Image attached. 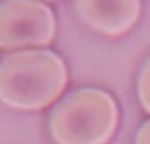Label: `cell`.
<instances>
[{
  "label": "cell",
  "instance_id": "7",
  "mask_svg": "<svg viewBox=\"0 0 150 144\" xmlns=\"http://www.w3.org/2000/svg\"><path fill=\"white\" fill-rule=\"evenodd\" d=\"M42 2H53V0H42Z\"/></svg>",
  "mask_w": 150,
  "mask_h": 144
},
{
  "label": "cell",
  "instance_id": "2",
  "mask_svg": "<svg viewBox=\"0 0 150 144\" xmlns=\"http://www.w3.org/2000/svg\"><path fill=\"white\" fill-rule=\"evenodd\" d=\"M118 104L103 89L84 87L69 93L50 114L55 144H108L118 127Z\"/></svg>",
  "mask_w": 150,
  "mask_h": 144
},
{
  "label": "cell",
  "instance_id": "4",
  "mask_svg": "<svg viewBox=\"0 0 150 144\" xmlns=\"http://www.w3.org/2000/svg\"><path fill=\"white\" fill-rule=\"evenodd\" d=\"M74 10L89 29L116 38L139 21L141 0H74Z\"/></svg>",
  "mask_w": 150,
  "mask_h": 144
},
{
  "label": "cell",
  "instance_id": "5",
  "mask_svg": "<svg viewBox=\"0 0 150 144\" xmlns=\"http://www.w3.org/2000/svg\"><path fill=\"white\" fill-rule=\"evenodd\" d=\"M137 97H139V103L144 108V112L150 114V59L144 63L139 80H137Z\"/></svg>",
  "mask_w": 150,
  "mask_h": 144
},
{
  "label": "cell",
  "instance_id": "3",
  "mask_svg": "<svg viewBox=\"0 0 150 144\" xmlns=\"http://www.w3.org/2000/svg\"><path fill=\"white\" fill-rule=\"evenodd\" d=\"M55 36V15L42 0L0 2V49L46 48Z\"/></svg>",
  "mask_w": 150,
  "mask_h": 144
},
{
  "label": "cell",
  "instance_id": "1",
  "mask_svg": "<svg viewBox=\"0 0 150 144\" xmlns=\"http://www.w3.org/2000/svg\"><path fill=\"white\" fill-rule=\"evenodd\" d=\"M65 61L50 49H21L0 61V103L11 110L38 112L65 91Z\"/></svg>",
  "mask_w": 150,
  "mask_h": 144
},
{
  "label": "cell",
  "instance_id": "6",
  "mask_svg": "<svg viewBox=\"0 0 150 144\" xmlns=\"http://www.w3.org/2000/svg\"><path fill=\"white\" fill-rule=\"evenodd\" d=\"M135 144H150V119L141 125V129L137 131Z\"/></svg>",
  "mask_w": 150,
  "mask_h": 144
}]
</instances>
